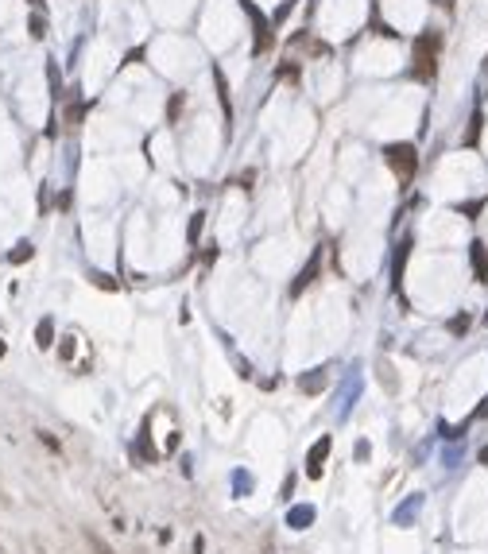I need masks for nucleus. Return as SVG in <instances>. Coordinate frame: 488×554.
<instances>
[{
	"mask_svg": "<svg viewBox=\"0 0 488 554\" xmlns=\"http://www.w3.org/2000/svg\"><path fill=\"white\" fill-rule=\"evenodd\" d=\"M438 55H442V31H423V35L415 39V55H411V78L434 81Z\"/></svg>",
	"mask_w": 488,
	"mask_h": 554,
	"instance_id": "f257e3e1",
	"label": "nucleus"
},
{
	"mask_svg": "<svg viewBox=\"0 0 488 554\" xmlns=\"http://www.w3.org/2000/svg\"><path fill=\"white\" fill-rule=\"evenodd\" d=\"M384 159H387V167H392V175L399 179V186H411V179H415V171H419L415 144H387Z\"/></svg>",
	"mask_w": 488,
	"mask_h": 554,
	"instance_id": "f03ea898",
	"label": "nucleus"
},
{
	"mask_svg": "<svg viewBox=\"0 0 488 554\" xmlns=\"http://www.w3.org/2000/svg\"><path fill=\"white\" fill-rule=\"evenodd\" d=\"M241 8H244V16L252 20V35H256V55H268L271 51V43H276V28H271V20L260 12V8L252 4V0H241Z\"/></svg>",
	"mask_w": 488,
	"mask_h": 554,
	"instance_id": "7ed1b4c3",
	"label": "nucleus"
},
{
	"mask_svg": "<svg viewBox=\"0 0 488 554\" xmlns=\"http://www.w3.org/2000/svg\"><path fill=\"white\" fill-rule=\"evenodd\" d=\"M318 268H322V252H314L310 256V264H306V268L299 271V279H295V287H291V295H302L306 287L314 283V279H318Z\"/></svg>",
	"mask_w": 488,
	"mask_h": 554,
	"instance_id": "20e7f679",
	"label": "nucleus"
},
{
	"mask_svg": "<svg viewBox=\"0 0 488 554\" xmlns=\"http://www.w3.org/2000/svg\"><path fill=\"white\" fill-rule=\"evenodd\" d=\"M329 446H334V442H329V438H322V442L310 450V458H306V473H310V477H322V461H326Z\"/></svg>",
	"mask_w": 488,
	"mask_h": 554,
	"instance_id": "39448f33",
	"label": "nucleus"
},
{
	"mask_svg": "<svg viewBox=\"0 0 488 554\" xmlns=\"http://www.w3.org/2000/svg\"><path fill=\"white\" fill-rule=\"evenodd\" d=\"M469 256H473V276H477V283H484V279H488V248H484L481 241H473Z\"/></svg>",
	"mask_w": 488,
	"mask_h": 554,
	"instance_id": "423d86ee",
	"label": "nucleus"
},
{
	"mask_svg": "<svg viewBox=\"0 0 488 554\" xmlns=\"http://www.w3.org/2000/svg\"><path fill=\"white\" fill-rule=\"evenodd\" d=\"M326 384H329L326 372H310V376H302V380H299V388H302V392H310V395L326 392Z\"/></svg>",
	"mask_w": 488,
	"mask_h": 554,
	"instance_id": "0eeeda50",
	"label": "nucleus"
},
{
	"mask_svg": "<svg viewBox=\"0 0 488 554\" xmlns=\"http://www.w3.org/2000/svg\"><path fill=\"white\" fill-rule=\"evenodd\" d=\"M35 345H39V349H51V345H55V322L51 318H43L35 326Z\"/></svg>",
	"mask_w": 488,
	"mask_h": 554,
	"instance_id": "6e6552de",
	"label": "nucleus"
},
{
	"mask_svg": "<svg viewBox=\"0 0 488 554\" xmlns=\"http://www.w3.org/2000/svg\"><path fill=\"white\" fill-rule=\"evenodd\" d=\"M31 256H35V244H31V241H20L12 252H8V260H12V264H28Z\"/></svg>",
	"mask_w": 488,
	"mask_h": 554,
	"instance_id": "1a4fd4ad",
	"label": "nucleus"
},
{
	"mask_svg": "<svg viewBox=\"0 0 488 554\" xmlns=\"http://www.w3.org/2000/svg\"><path fill=\"white\" fill-rule=\"evenodd\" d=\"M202 225H205V213H194L190 217V229H186V241L198 244V237H202Z\"/></svg>",
	"mask_w": 488,
	"mask_h": 554,
	"instance_id": "9d476101",
	"label": "nucleus"
},
{
	"mask_svg": "<svg viewBox=\"0 0 488 554\" xmlns=\"http://www.w3.org/2000/svg\"><path fill=\"white\" fill-rule=\"evenodd\" d=\"M28 31H31V39H43V35H47V20L35 12V16L28 20Z\"/></svg>",
	"mask_w": 488,
	"mask_h": 554,
	"instance_id": "9b49d317",
	"label": "nucleus"
},
{
	"mask_svg": "<svg viewBox=\"0 0 488 554\" xmlns=\"http://www.w3.org/2000/svg\"><path fill=\"white\" fill-rule=\"evenodd\" d=\"M86 539H89V547H93L97 554H117V550H113V547H109V543H105L97 531H86Z\"/></svg>",
	"mask_w": 488,
	"mask_h": 554,
	"instance_id": "f8f14e48",
	"label": "nucleus"
},
{
	"mask_svg": "<svg viewBox=\"0 0 488 554\" xmlns=\"http://www.w3.org/2000/svg\"><path fill=\"white\" fill-rule=\"evenodd\" d=\"M186 109V97L183 94H171V105H167V117L171 120H178V113H183Z\"/></svg>",
	"mask_w": 488,
	"mask_h": 554,
	"instance_id": "ddd939ff",
	"label": "nucleus"
},
{
	"mask_svg": "<svg viewBox=\"0 0 488 554\" xmlns=\"http://www.w3.org/2000/svg\"><path fill=\"white\" fill-rule=\"evenodd\" d=\"M481 113H473V120H469V136H465V144H477V136H481Z\"/></svg>",
	"mask_w": 488,
	"mask_h": 554,
	"instance_id": "4468645a",
	"label": "nucleus"
},
{
	"mask_svg": "<svg viewBox=\"0 0 488 554\" xmlns=\"http://www.w3.org/2000/svg\"><path fill=\"white\" fill-rule=\"evenodd\" d=\"M89 279H93V283L101 287V291H120V283H113L109 276H101V271H93V276H89Z\"/></svg>",
	"mask_w": 488,
	"mask_h": 554,
	"instance_id": "2eb2a0df",
	"label": "nucleus"
},
{
	"mask_svg": "<svg viewBox=\"0 0 488 554\" xmlns=\"http://www.w3.org/2000/svg\"><path fill=\"white\" fill-rule=\"evenodd\" d=\"M469 329V314H458V318L450 322V334H465Z\"/></svg>",
	"mask_w": 488,
	"mask_h": 554,
	"instance_id": "dca6fc26",
	"label": "nucleus"
},
{
	"mask_svg": "<svg viewBox=\"0 0 488 554\" xmlns=\"http://www.w3.org/2000/svg\"><path fill=\"white\" fill-rule=\"evenodd\" d=\"M380 380H384V388H387V392H395V384H392V368H387V361H380Z\"/></svg>",
	"mask_w": 488,
	"mask_h": 554,
	"instance_id": "f3484780",
	"label": "nucleus"
},
{
	"mask_svg": "<svg viewBox=\"0 0 488 554\" xmlns=\"http://www.w3.org/2000/svg\"><path fill=\"white\" fill-rule=\"evenodd\" d=\"M59 357H62V361H70V357H74V337H62V349H59Z\"/></svg>",
	"mask_w": 488,
	"mask_h": 554,
	"instance_id": "a211bd4d",
	"label": "nucleus"
},
{
	"mask_svg": "<svg viewBox=\"0 0 488 554\" xmlns=\"http://www.w3.org/2000/svg\"><path fill=\"white\" fill-rule=\"evenodd\" d=\"M4 353H8V345H4V337H0V361H4Z\"/></svg>",
	"mask_w": 488,
	"mask_h": 554,
	"instance_id": "6ab92c4d",
	"label": "nucleus"
},
{
	"mask_svg": "<svg viewBox=\"0 0 488 554\" xmlns=\"http://www.w3.org/2000/svg\"><path fill=\"white\" fill-rule=\"evenodd\" d=\"M28 4H31V8H43V4H47V0H28Z\"/></svg>",
	"mask_w": 488,
	"mask_h": 554,
	"instance_id": "aec40b11",
	"label": "nucleus"
},
{
	"mask_svg": "<svg viewBox=\"0 0 488 554\" xmlns=\"http://www.w3.org/2000/svg\"><path fill=\"white\" fill-rule=\"evenodd\" d=\"M484 74H488V59H484Z\"/></svg>",
	"mask_w": 488,
	"mask_h": 554,
	"instance_id": "412c9836",
	"label": "nucleus"
}]
</instances>
